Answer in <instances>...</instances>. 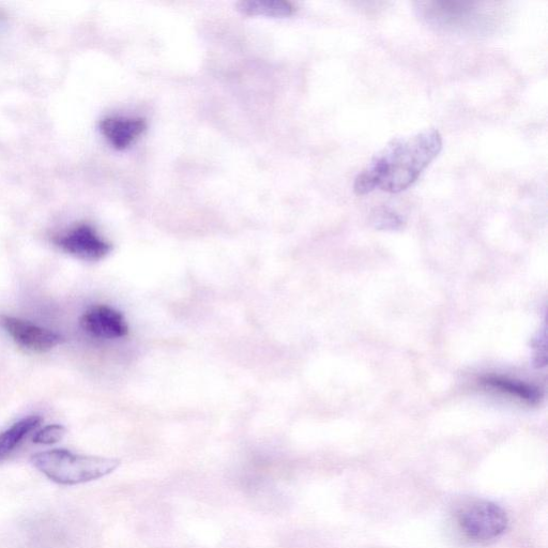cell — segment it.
Returning <instances> with one entry per match:
<instances>
[{"label":"cell","mask_w":548,"mask_h":548,"mask_svg":"<svg viewBox=\"0 0 548 548\" xmlns=\"http://www.w3.org/2000/svg\"><path fill=\"white\" fill-rule=\"evenodd\" d=\"M443 149V137L436 129H426L391 141L359 173L354 191L367 194L376 189L399 193L415 184L423 171Z\"/></svg>","instance_id":"1"},{"label":"cell","mask_w":548,"mask_h":548,"mask_svg":"<svg viewBox=\"0 0 548 548\" xmlns=\"http://www.w3.org/2000/svg\"><path fill=\"white\" fill-rule=\"evenodd\" d=\"M32 463L45 477L63 485L98 480L112 474L120 464L115 459L74 454L64 449L37 453Z\"/></svg>","instance_id":"2"},{"label":"cell","mask_w":548,"mask_h":548,"mask_svg":"<svg viewBox=\"0 0 548 548\" xmlns=\"http://www.w3.org/2000/svg\"><path fill=\"white\" fill-rule=\"evenodd\" d=\"M416 10L424 22L451 32L483 33L494 23L493 11L480 3L423 2Z\"/></svg>","instance_id":"3"},{"label":"cell","mask_w":548,"mask_h":548,"mask_svg":"<svg viewBox=\"0 0 548 548\" xmlns=\"http://www.w3.org/2000/svg\"><path fill=\"white\" fill-rule=\"evenodd\" d=\"M464 534L476 542H490L504 535L509 519L507 513L490 501L474 502L459 514Z\"/></svg>","instance_id":"4"},{"label":"cell","mask_w":548,"mask_h":548,"mask_svg":"<svg viewBox=\"0 0 548 548\" xmlns=\"http://www.w3.org/2000/svg\"><path fill=\"white\" fill-rule=\"evenodd\" d=\"M55 245L67 254L82 261L98 262L103 260L112 251L109 242L103 240L89 224H79L65 234L53 239Z\"/></svg>","instance_id":"5"},{"label":"cell","mask_w":548,"mask_h":548,"mask_svg":"<svg viewBox=\"0 0 548 548\" xmlns=\"http://www.w3.org/2000/svg\"><path fill=\"white\" fill-rule=\"evenodd\" d=\"M0 327L15 343L35 353L50 352L51 349L65 342L64 337L57 332L12 316L0 315Z\"/></svg>","instance_id":"6"},{"label":"cell","mask_w":548,"mask_h":548,"mask_svg":"<svg viewBox=\"0 0 548 548\" xmlns=\"http://www.w3.org/2000/svg\"><path fill=\"white\" fill-rule=\"evenodd\" d=\"M81 326L91 336L99 339L114 340L128 334L124 315L106 306L89 309L81 318Z\"/></svg>","instance_id":"7"},{"label":"cell","mask_w":548,"mask_h":548,"mask_svg":"<svg viewBox=\"0 0 548 548\" xmlns=\"http://www.w3.org/2000/svg\"><path fill=\"white\" fill-rule=\"evenodd\" d=\"M146 129V121L142 118L111 116L100 123L101 133L117 150L129 148Z\"/></svg>","instance_id":"8"},{"label":"cell","mask_w":548,"mask_h":548,"mask_svg":"<svg viewBox=\"0 0 548 548\" xmlns=\"http://www.w3.org/2000/svg\"><path fill=\"white\" fill-rule=\"evenodd\" d=\"M238 10L249 17L288 18L296 8L286 0H245L238 4Z\"/></svg>","instance_id":"9"},{"label":"cell","mask_w":548,"mask_h":548,"mask_svg":"<svg viewBox=\"0 0 548 548\" xmlns=\"http://www.w3.org/2000/svg\"><path fill=\"white\" fill-rule=\"evenodd\" d=\"M42 418L32 416L14 423L10 429L0 434V462L8 456L22 443V440L35 429L38 428Z\"/></svg>","instance_id":"10"},{"label":"cell","mask_w":548,"mask_h":548,"mask_svg":"<svg viewBox=\"0 0 548 548\" xmlns=\"http://www.w3.org/2000/svg\"><path fill=\"white\" fill-rule=\"evenodd\" d=\"M484 383L491 388L508 393L512 397L519 398L530 404H536L540 401L541 395L538 389L515 382V380L491 377L484 380Z\"/></svg>","instance_id":"11"},{"label":"cell","mask_w":548,"mask_h":548,"mask_svg":"<svg viewBox=\"0 0 548 548\" xmlns=\"http://www.w3.org/2000/svg\"><path fill=\"white\" fill-rule=\"evenodd\" d=\"M373 222L379 228H398L402 225L403 219L393 209L380 207L373 213Z\"/></svg>","instance_id":"12"},{"label":"cell","mask_w":548,"mask_h":548,"mask_svg":"<svg viewBox=\"0 0 548 548\" xmlns=\"http://www.w3.org/2000/svg\"><path fill=\"white\" fill-rule=\"evenodd\" d=\"M66 435V429L63 425L53 424L45 426L34 437V443L38 445H54Z\"/></svg>","instance_id":"13"}]
</instances>
